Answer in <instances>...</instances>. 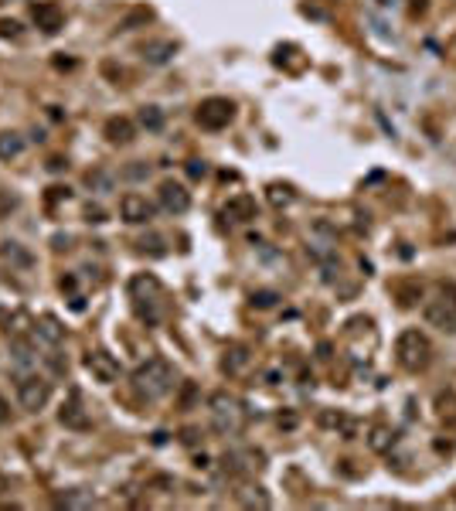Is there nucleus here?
<instances>
[{
	"label": "nucleus",
	"mask_w": 456,
	"mask_h": 511,
	"mask_svg": "<svg viewBox=\"0 0 456 511\" xmlns=\"http://www.w3.org/2000/svg\"><path fill=\"white\" fill-rule=\"evenodd\" d=\"M174 368L164 361V358H150L147 365H140L136 372H133V388L143 396V399H164L171 388H174Z\"/></svg>",
	"instance_id": "nucleus-1"
},
{
	"label": "nucleus",
	"mask_w": 456,
	"mask_h": 511,
	"mask_svg": "<svg viewBox=\"0 0 456 511\" xmlns=\"http://www.w3.org/2000/svg\"><path fill=\"white\" fill-rule=\"evenodd\" d=\"M208 409H211V423H215V430L222 436H235L245 430V406L235 399V396H228V392H215L211 399H208Z\"/></svg>",
	"instance_id": "nucleus-2"
},
{
	"label": "nucleus",
	"mask_w": 456,
	"mask_h": 511,
	"mask_svg": "<svg viewBox=\"0 0 456 511\" xmlns=\"http://www.w3.org/2000/svg\"><path fill=\"white\" fill-rule=\"evenodd\" d=\"M395 358H399V365H402L406 372H422V368H429V361H432L429 337L422 331H415V328L402 331L399 341H395Z\"/></svg>",
	"instance_id": "nucleus-3"
},
{
	"label": "nucleus",
	"mask_w": 456,
	"mask_h": 511,
	"mask_svg": "<svg viewBox=\"0 0 456 511\" xmlns=\"http://www.w3.org/2000/svg\"><path fill=\"white\" fill-rule=\"evenodd\" d=\"M422 314H426V321H429L432 328H439V331H456V286H443V293L429 300V304L422 307Z\"/></svg>",
	"instance_id": "nucleus-4"
},
{
	"label": "nucleus",
	"mask_w": 456,
	"mask_h": 511,
	"mask_svg": "<svg viewBox=\"0 0 456 511\" xmlns=\"http://www.w3.org/2000/svg\"><path fill=\"white\" fill-rule=\"evenodd\" d=\"M194 120H198L201 130H225L235 120V102L225 99V96H211V99H204L198 106Z\"/></svg>",
	"instance_id": "nucleus-5"
},
{
	"label": "nucleus",
	"mask_w": 456,
	"mask_h": 511,
	"mask_svg": "<svg viewBox=\"0 0 456 511\" xmlns=\"http://www.w3.org/2000/svg\"><path fill=\"white\" fill-rule=\"evenodd\" d=\"M48 399H51V385L45 379H38L31 372H17V402H21V409L38 412V409H45Z\"/></svg>",
	"instance_id": "nucleus-6"
},
{
	"label": "nucleus",
	"mask_w": 456,
	"mask_h": 511,
	"mask_svg": "<svg viewBox=\"0 0 456 511\" xmlns=\"http://www.w3.org/2000/svg\"><path fill=\"white\" fill-rule=\"evenodd\" d=\"M85 368H89V375L102 385H113L120 379V361L109 355V351H89V355H85Z\"/></svg>",
	"instance_id": "nucleus-7"
},
{
	"label": "nucleus",
	"mask_w": 456,
	"mask_h": 511,
	"mask_svg": "<svg viewBox=\"0 0 456 511\" xmlns=\"http://www.w3.org/2000/svg\"><path fill=\"white\" fill-rule=\"evenodd\" d=\"M120 218L129 222V225H143V222H150L153 218V204L143 198V195H136V191H129L120 198Z\"/></svg>",
	"instance_id": "nucleus-8"
},
{
	"label": "nucleus",
	"mask_w": 456,
	"mask_h": 511,
	"mask_svg": "<svg viewBox=\"0 0 456 511\" xmlns=\"http://www.w3.org/2000/svg\"><path fill=\"white\" fill-rule=\"evenodd\" d=\"M157 198H160V208L171 211V215H184L191 208V195H187V188L178 184V181H164L160 191H157Z\"/></svg>",
	"instance_id": "nucleus-9"
},
{
	"label": "nucleus",
	"mask_w": 456,
	"mask_h": 511,
	"mask_svg": "<svg viewBox=\"0 0 456 511\" xmlns=\"http://www.w3.org/2000/svg\"><path fill=\"white\" fill-rule=\"evenodd\" d=\"M222 218H225V222H235V225L252 222L255 218V198L252 195H235V198H228L225 208H222Z\"/></svg>",
	"instance_id": "nucleus-10"
},
{
	"label": "nucleus",
	"mask_w": 456,
	"mask_h": 511,
	"mask_svg": "<svg viewBox=\"0 0 456 511\" xmlns=\"http://www.w3.org/2000/svg\"><path fill=\"white\" fill-rule=\"evenodd\" d=\"M31 18H34V24L41 27L45 34H55V31L62 27V21H65V14H62V7H58L55 0H41V4H34Z\"/></svg>",
	"instance_id": "nucleus-11"
},
{
	"label": "nucleus",
	"mask_w": 456,
	"mask_h": 511,
	"mask_svg": "<svg viewBox=\"0 0 456 511\" xmlns=\"http://www.w3.org/2000/svg\"><path fill=\"white\" fill-rule=\"evenodd\" d=\"M58 419H62V426H69V430H89V426H92V419L85 416V409H82V402H78V392L69 396V402L62 406Z\"/></svg>",
	"instance_id": "nucleus-12"
},
{
	"label": "nucleus",
	"mask_w": 456,
	"mask_h": 511,
	"mask_svg": "<svg viewBox=\"0 0 456 511\" xmlns=\"http://www.w3.org/2000/svg\"><path fill=\"white\" fill-rule=\"evenodd\" d=\"M140 55H143L150 65H167V62L178 55V45L167 41V38H160V41H147V45L140 48Z\"/></svg>",
	"instance_id": "nucleus-13"
},
{
	"label": "nucleus",
	"mask_w": 456,
	"mask_h": 511,
	"mask_svg": "<svg viewBox=\"0 0 456 511\" xmlns=\"http://www.w3.org/2000/svg\"><path fill=\"white\" fill-rule=\"evenodd\" d=\"M395 440H399V433H395L392 426H385V423H378V426L368 430V447H371L375 454H388V450L395 447Z\"/></svg>",
	"instance_id": "nucleus-14"
},
{
	"label": "nucleus",
	"mask_w": 456,
	"mask_h": 511,
	"mask_svg": "<svg viewBox=\"0 0 456 511\" xmlns=\"http://www.w3.org/2000/svg\"><path fill=\"white\" fill-rule=\"evenodd\" d=\"M34 331H38V337H41V341H48L51 348H58V344L65 341V328H62L55 317H48V314H45V317H38Z\"/></svg>",
	"instance_id": "nucleus-15"
},
{
	"label": "nucleus",
	"mask_w": 456,
	"mask_h": 511,
	"mask_svg": "<svg viewBox=\"0 0 456 511\" xmlns=\"http://www.w3.org/2000/svg\"><path fill=\"white\" fill-rule=\"evenodd\" d=\"M106 136H109L113 144H129V140L136 136V127L129 123L127 116H113V120L106 123Z\"/></svg>",
	"instance_id": "nucleus-16"
},
{
	"label": "nucleus",
	"mask_w": 456,
	"mask_h": 511,
	"mask_svg": "<svg viewBox=\"0 0 456 511\" xmlns=\"http://www.w3.org/2000/svg\"><path fill=\"white\" fill-rule=\"evenodd\" d=\"M10 358H14L17 372H27V368H34V365H38L34 348H31L27 341H21V337H14V341H10Z\"/></svg>",
	"instance_id": "nucleus-17"
},
{
	"label": "nucleus",
	"mask_w": 456,
	"mask_h": 511,
	"mask_svg": "<svg viewBox=\"0 0 456 511\" xmlns=\"http://www.w3.org/2000/svg\"><path fill=\"white\" fill-rule=\"evenodd\" d=\"M58 508H92L96 505V494L92 491H82V487H76V491H65V494H58V501H55Z\"/></svg>",
	"instance_id": "nucleus-18"
},
{
	"label": "nucleus",
	"mask_w": 456,
	"mask_h": 511,
	"mask_svg": "<svg viewBox=\"0 0 456 511\" xmlns=\"http://www.w3.org/2000/svg\"><path fill=\"white\" fill-rule=\"evenodd\" d=\"M85 184H89V188H92V191H113V188H116V174H113V171H106V167H96V171H89V174H85Z\"/></svg>",
	"instance_id": "nucleus-19"
},
{
	"label": "nucleus",
	"mask_w": 456,
	"mask_h": 511,
	"mask_svg": "<svg viewBox=\"0 0 456 511\" xmlns=\"http://www.w3.org/2000/svg\"><path fill=\"white\" fill-rule=\"evenodd\" d=\"M0 255H3V262L7 266H31V253H27L24 246H17V242H3V249H0Z\"/></svg>",
	"instance_id": "nucleus-20"
},
{
	"label": "nucleus",
	"mask_w": 456,
	"mask_h": 511,
	"mask_svg": "<svg viewBox=\"0 0 456 511\" xmlns=\"http://www.w3.org/2000/svg\"><path fill=\"white\" fill-rule=\"evenodd\" d=\"M21 150H24V136L21 133H0V160L21 157Z\"/></svg>",
	"instance_id": "nucleus-21"
},
{
	"label": "nucleus",
	"mask_w": 456,
	"mask_h": 511,
	"mask_svg": "<svg viewBox=\"0 0 456 511\" xmlns=\"http://www.w3.org/2000/svg\"><path fill=\"white\" fill-rule=\"evenodd\" d=\"M238 501H242L245 508H262V511L273 505V501H269V494H266L262 487H242V491H238Z\"/></svg>",
	"instance_id": "nucleus-22"
},
{
	"label": "nucleus",
	"mask_w": 456,
	"mask_h": 511,
	"mask_svg": "<svg viewBox=\"0 0 456 511\" xmlns=\"http://www.w3.org/2000/svg\"><path fill=\"white\" fill-rule=\"evenodd\" d=\"M140 127L157 133V130H164V109H157V106H143L140 109Z\"/></svg>",
	"instance_id": "nucleus-23"
},
{
	"label": "nucleus",
	"mask_w": 456,
	"mask_h": 511,
	"mask_svg": "<svg viewBox=\"0 0 456 511\" xmlns=\"http://www.w3.org/2000/svg\"><path fill=\"white\" fill-rule=\"evenodd\" d=\"M436 409H439V416H443V419L450 416V419L456 423V396H453V392H439V396H436Z\"/></svg>",
	"instance_id": "nucleus-24"
},
{
	"label": "nucleus",
	"mask_w": 456,
	"mask_h": 511,
	"mask_svg": "<svg viewBox=\"0 0 456 511\" xmlns=\"http://www.w3.org/2000/svg\"><path fill=\"white\" fill-rule=\"evenodd\" d=\"M320 423H324V426H334V430H344L348 436L355 430V423H351L348 416H341V412H337V416H334V412H320Z\"/></svg>",
	"instance_id": "nucleus-25"
},
{
	"label": "nucleus",
	"mask_w": 456,
	"mask_h": 511,
	"mask_svg": "<svg viewBox=\"0 0 456 511\" xmlns=\"http://www.w3.org/2000/svg\"><path fill=\"white\" fill-rule=\"evenodd\" d=\"M245 361H249L245 348H231L228 358H225V372H231V375H235V372H242V368H245Z\"/></svg>",
	"instance_id": "nucleus-26"
},
{
	"label": "nucleus",
	"mask_w": 456,
	"mask_h": 511,
	"mask_svg": "<svg viewBox=\"0 0 456 511\" xmlns=\"http://www.w3.org/2000/svg\"><path fill=\"white\" fill-rule=\"evenodd\" d=\"M269 202L276 204V208H283V204L293 202V191H290L286 184H273V188H269Z\"/></svg>",
	"instance_id": "nucleus-27"
},
{
	"label": "nucleus",
	"mask_w": 456,
	"mask_h": 511,
	"mask_svg": "<svg viewBox=\"0 0 456 511\" xmlns=\"http://www.w3.org/2000/svg\"><path fill=\"white\" fill-rule=\"evenodd\" d=\"M276 300H279V293H273V290H255L252 293V304L262 307V310L266 307H276Z\"/></svg>",
	"instance_id": "nucleus-28"
},
{
	"label": "nucleus",
	"mask_w": 456,
	"mask_h": 511,
	"mask_svg": "<svg viewBox=\"0 0 456 511\" xmlns=\"http://www.w3.org/2000/svg\"><path fill=\"white\" fill-rule=\"evenodd\" d=\"M140 249H143V253H147V249H150V253H164V239H160V235H150V239H143V242H140Z\"/></svg>",
	"instance_id": "nucleus-29"
},
{
	"label": "nucleus",
	"mask_w": 456,
	"mask_h": 511,
	"mask_svg": "<svg viewBox=\"0 0 456 511\" xmlns=\"http://www.w3.org/2000/svg\"><path fill=\"white\" fill-rule=\"evenodd\" d=\"M147 174H150V167H143V164H133V167L123 171V178H129V181H140V178H147Z\"/></svg>",
	"instance_id": "nucleus-30"
},
{
	"label": "nucleus",
	"mask_w": 456,
	"mask_h": 511,
	"mask_svg": "<svg viewBox=\"0 0 456 511\" xmlns=\"http://www.w3.org/2000/svg\"><path fill=\"white\" fill-rule=\"evenodd\" d=\"M136 21H150V10H136L133 18H127V21L120 24V31H133V24H136Z\"/></svg>",
	"instance_id": "nucleus-31"
},
{
	"label": "nucleus",
	"mask_w": 456,
	"mask_h": 511,
	"mask_svg": "<svg viewBox=\"0 0 456 511\" xmlns=\"http://www.w3.org/2000/svg\"><path fill=\"white\" fill-rule=\"evenodd\" d=\"M0 34H3V38H17V34H21V24H17V21H0Z\"/></svg>",
	"instance_id": "nucleus-32"
},
{
	"label": "nucleus",
	"mask_w": 456,
	"mask_h": 511,
	"mask_svg": "<svg viewBox=\"0 0 456 511\" xmlns=\"http://www.w3.org/2000/svg\"><path fill=\"white\" fill-rule=\"evenodd\" d=\"M85 218H89V222H96V225H99V222H106V211H102L99 204H89V208H85Z\"/></svg>",
	"instance_id": "nucleus-33"
},
{
	"label": "nucleus",
	"mask_w": 456,
	"mask_h": 511,
	"mask_svg": "<svg viewBox=\"0 0 456 511\" xmlns=\"http://www.w3.org/2000/svg\"><path fill=\"white\" fill-rule=\"evenodd\" d=\"M187 174H191V178H204V174H208L204 160H187Z\"/></svg>",
	"instance_id": "nucleus-34"
},
{
	"label": "nucleus",
	"mask_w": 456,
	"mask_h": 511,
	"mask_svg": "<svg viewBox=\"0 0 456 511\" xmlns=\"http://www.w3.org/2000/svg\"><path fill=\"white\" fill-rule=\"evenodd\" d=\"M0 423H10V406H7V399H0Z\"/></svg>",
	"instance_id": "nucleus-35"
},
{
	"label": "nucleus",
	"mask_w": 456,
	"mask_h": 511,
	"mask_svg": "<svg viewBox=\"0 0 456 511\" xmlns=\"http://www.w3.org/2000/svg\"><path fill=\"white\" fill-rule=\"evenodd\" d=\"M48 167H51V171H62V167H65V160H62V157H51Z\"/></svg>",
	"instance_id": "nucleus-36"
},
{
	"label": "nucleus",
	"mask_w": 456,
	"mask_h": 511,
	"mask_svg": "<svg viewBox=\"0 0 456 511\" xmlns=\"http://www.w3.org/2000/svg\"><path fill=\"white\" fill-rule=\"evenodd\" d=\"M412 4H415V7H422V4H426V0H412Z\"/></svg>",
	"instance_id": "nucleus-37"
}]
</instances>
